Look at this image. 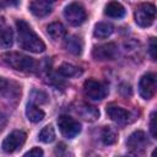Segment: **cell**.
<instances>
[{"label": "cell", "instance_id": "obj_1", "mask_svg": "<svg viewBox=\"0 0 157 157\" xmlns=\"http://www.w3.org/2000/svg\"><path fill=\"white\" fill-rule=\"evenodd\" d=\"M17 31H18V43L20 45L28 52L32 53H42L45 49L44 42L37 36V33L31 28V26L25 20L16 21Z\"/></svg>", "mask_w": 157, "mask_h": 157}, {"label": "cell", "instance_id": "obj_2", "mask_svg": "<svg viewBox=\"0 0 157 157\" xmlns=\"http://www.w3.org/2000/svg\"><path fill=\"white\" fill-rule=\"evenodd\" d=\"M2 59L12 69L23 71V72H32L36 70V66H37V63L33 58L27 56L22 53H17V52L5 53L2 54Z\"/></svg>", "mask_w": 157, "mask_h": 157}, {"label": "cell", "instance_id": "obj_3", "mask_svg": "<svg viewBox=\"0 0 157 157\" xmlns=\"http://www.w3.org/2000/svg\"><path fill=\"white\" fill-rule=\"evenodd\" d=\"M156 18V7L151 2L141 4L135 11V22L140 27H150Z\"/></svg>", "mask_w": 157, "mask_h": 157}, {"label": "cell", "instance_id": "obj_4", "mask_svg": "<svg viewBox=\"0 0 157 157\" xmlns=\"http://www.w3.org/2000/svg\"><path fill=\"white\" fill-rule=\"evenodd\" d=\"M83 91L85 94L93 101H102L108 94V87L103 82L97 81L94 78H88L85 81Z\"/></svg>", "mask_w": 157, "mask_h": 157}, {"label": "cell", "instance_id": "obj_5", "mask_svg": "<svg viewBox=\"0 0 157 157\" xmlns=\"http://www.w3.org/2000/svg\"><path fill=\"white\" fill-rule=\"evenodd\" d=\"M58 126L66 139H74L81 131V124L69 115H60L58 119Z\"/></svg>", "mask_w": 157, "mask_h": 157}, {"label": "cell", "instance_id": "obj_6", "mask_svg": "<svg viewBox=\"0 0 157 157\" xmlns=\"http://www.w3.org/2000/svg\"><path fill=\"white\" fill-rule=\"evenodd\" d=\"M64 16L66 21L72 26H78L83 23L86 20V11L83 6L78 2H71L69 4L64 10Z\"/></svg>", "mask_w": 157, "mask_h": 157}, {"label": "cell", "instance_id": "obj_7", "mask_svg": "<svg viewBox=\"0 0 157 157\" xmlns=\"http://www.w3.org/2000/svg\"><path fill=\"white\" fill-rule=\"evenodd\" d=\"M26 136H27L26 132L22 131V130H15V131H12L11 134H9V135L5 137V140L2 141V145H1L4 152H6V153H12V152L17 151V150L25 144Z\"/></svg>", "mask_w": 157, "mask_h": 157}, {"label": "cell", "instance_id": "obj_8", "mask_svg": "<svg viewBox=\"0 0 157 157\" xmlns=\"http://www.w3.org/2000/svg\"><path fill=\"white\" fill-rule=\"evenodd\" d=\"M156 92V75L153 72L145 74L139 81V93L144 99H151Z\"/></svg>", "mask_w": 157, "mask_h": 157}, {"label": "cell", "instance_id": "obj_9", "mask_svg": "<svg viewBox=\"0 0 157 157\" xmlns=\"http://www.w3.org/2000/svg\"><path fill=\"white\" fill-rule=\"evenodd\" d=\"M118 48L115 43H105L93 48L92 55L96 60H112L117 56Z\"/></svg>", "mask_w": 157, "mask_h": 157}, {"label": "cell", "instance_id": "obj_10", "mask_svg": "<svg viewBox=\"0 0 157 157\" xmlns=\"http://www.w3.org/2000/svg\"><path fill=\"white\" fill-rule=\"evenodd\" d=\"M75 112H76L82 119H85V120H87V121H94V120H97V118L99 117V110H98L96 107H93V105H91V104H88V103H82V102H80L78 104H76Z\"/></svg>", "mask_w": 157, "mask_h": 157}, {"label": "cell", "instance_id": "obj_11", "mask_svg": "<svg viewBox=\"0 0 157 157\" xmlns=\"http://www.w3.org/2000/svg\"><path fill=\"white\" fill-rule=\"evenodd\" d=\"M146 144H147L146 134L141 130L132 132L126 140V146L130 147L132 151H141Z\"/></svg>", "mask_w": 157, "mask_h": 157}, {"label": "cell", "instance_id": "obj_12", "mask_svg": "<svg viewBox=\"0 0 157 157\" xmlns=\"http://www.w3.org/2000/svg\"><path fill=\"white\" fill-rule=\"evenodd\" d=\"M53 4L44 0H36L29 2V10L37 17H44L52 12Z\"/></svg>", "mask_w": 157, "mask_h": 157}, {"label": "cell", "instance_id": "obj_13", "mask_svg": "<svg viewBox=\"0 0 157 157\" xmlns=\"http://www.w3.org/2000/svg\"><path fill=\"white\" fill-rule=\"evenodd\" d=\"M107 114L113 121L118 124H124L129 119V113L124 108L119 105H114V104H110L107 107Z\"/></svg>", "mask_w": 157, "mask_h": 157}, {"label": "cell", "instance_id": "obj_14", "mask_svg": "<svg viewBox=\"0 0 157 157\" xmlns=\"http://www.w3.org/2000/svg\"><path fill=\"white\" fill-rule=\"evenodd\" d=\"M47 33L53 40H59L65 37L66 29L61 22H52L47 26Z\"/></svg>", "mask_w": 157, "mask_h": 157}, {"label": "cell", "instance_id": "obj_15", "mask_svg": "<svg viewBox=\"0 0 157 157\" xmlns=\"http://www.w3.org/2000/svg\"><path fill=\"white\" fill-rule=\"evenodd\" d=\"M104 13L107 16H109V17H113V18H121L125 15V9L120 2L110 1V2H108L105 5Z\"/></svg>", "mask_w": 157, "mask_h": 157}, {"label": "cell", "instance_id": "obj_16", "mask_svg": "<svg viewBox=\"0 0 157 157\" xmlns=\"http://www.w3.org/2000/svg\"><path fill=\"white\" fill-rule=\"evenodd\" d=\"M65 48L67 52H70L74 55H78L82 53L83 49V42L77 36H71L65 40Z\"/></svg>", "mask_w": 157, "mask_h": 157}, {"label": "cell", "instance_id": "obj_17", "mask_svg": "<svg viewBox=\"0 0 157 157\" xmlns=\"http://www.w3.org/2000/svg\"><path fill=\"white\" fill-rule=\"evenodd\" d=\"M26 117L32 123H39L44 118V112L40 108H38L36 104L29 103L27 104V108H26Z\"/></svg>", "mask_w": 157, "mask_h": 157}, {"label": "cell", "instance_id": "obj_18", "mask_svg": "<svg viewBox=\"0 0 157 157\" xmlns=\"http://www.w3.org/2000/svg\"><path fill=\"white\" fill-rule=\"evenodd\" d=\"M114 32V27L112 23H108V22H99L94 26V31H93V34L94 37L97 38H107L109 37L112 33Z\"/></svg>", "mask_w": 157, "mask_h": 157}, {"label": "cell", "instance_id": "obj_19", "mask_svg": "<svg viewBox=\"0 0 157 157\" xmlns=\"http://www.w3.org/2000/svg\"><path fill=\"white\" fill-rule=\"evenodd\" d=\"M13 42V33L10 27L1 26L0 27V47L1 48H10Z\"/></svg>", "mask_w": 157, "mask_h": 157}, {"label": "cell", "instance_id": "obj_20", "mask_svg": "<svg viewBox=\"0 0 157 157\" xmlns=\"http://www.w3.org/2000/svg\"><path fill=\"white\" fill-rule=\"evenodd\" d=\"M101 137H102V141L104 145H113V144H115V141L118 139V132L112 126H104L102 129Z\"/></svg>", "mask_w": 157, "mask_h": 157}, {"label": "cell", "instance_id": "obj_21", "mask_svg": "<svg viewBox=\"0 0 157 157\" xmlns=\"http://www.w3.org/2000/svg\"><path fill=\"white\" fill-rule=\"evenodd\" d=\"M58 72H59L61 76H64V77H74V76L81 75L82 71H81L80 67H77V66H74V65L67 64V63H64V64H61V65L59 66Z\"/></svg>", "mask_w": 157, "mask_h": 157}, {"label": "cell", "instance_id": "obj_22", "mask_svg": "<svg viewBox=\"0 0 157 157\" xmlns=\"http://www.w3.org/2000/svg\"><path fill=\"white\" fill-rule=\"evenodd\" d=\"M38 140L42 141V142H44V144L53 142V141L55 140V130H54V128H53L52 125L44 126V128L40 130L39 135H38Z\"/></svg>", "mask_w": 157, "mask_h": 157}, {"label": "cell", "instance_id": "obj_23", "mask_svg": "<svg viewBox=\"0 0 157 157\" xmlns=\"http://www.w3.org/2000/svg\"><path fill=\"white\" fill-rule=\"evenodd\" d=\"M12 85H13L12 82L7 81V80L4 78V77H0V94H6V96H9V94H11V92H12L13 90H15V91H20L18 87L11 88Z\"/></svg>", "mask_w": 157, "mask_h": 157}, {"label": "cell", "instance_id": "obj_24", "mask_svg": "<svg viewBox=\"0 0 157 157\" xmlns=\"http://www.w3.org/2000/svg\"><path fill=\"white\" fill-rule=\"evenodd\" d=\"M47 94L43 92V91H38V90H34L32 91L31 93V99L34 102V103H45L47 102Z\"/></svg>", "mask_w": 157, "mask_h": 157}, {"label": "cell", "instance_id": "obj_25", "mask_svg": "<svg viewBox=\"0 0 157 157\" xmlns=\"http://www.w3.org/2000/svg\"><path fill=\"white\" fill-rule=\"evenodd\" d=\"M150 132L152 135L153 139L157 137V126H156V112H152L151 113V117H150Z\"/></svg>", "mask_w": 157, "mask_h": 157}, {"label": "cell", "instance_id": "obj_26", "mask_svg": "<svg viewBox=\"0 0 157 157\" xmlns=\"http://www.w3.org/2000/svg\"><path fill=\"white\" fill-rule=\"evenodd\" d=\"M23 157H43V150L39 147H33L23 155Z\"/></svg>", "mask_w": 157, "mask_h": 157}, {"label": "cell", "instance_id": "obj_27", "mask_svg": "<svg viewBox=\"0 0 157 157\" xmlns=\"http://www.w3.org/2000/svg\"><path fill=\"white\" fill-rule=\"evenodd\" d=\"M148 53L152 58V60H156V39L151 38L148 43Z\"/></svg>", "mask_w": 157, "mask_h": 157}, {"label": "cell", "instance_id": "obj_28", "mask_svg": "<svg viewBox=\"0 0 157 157\" xmlns=\"http://www.w3.org/2000/svg\"><path fill=\"white\" fill-rule=\"evenodd\" d=\"M5 124H6V119H5V117H4V115L0 113V131L4 129Z\"/></svg>", "mask_w": 157, "mask_h": 157}, {"label": "cell", "instance_id": "obj_29", "mask_svg": "<svg viewBox=\"0 0 157 157\" xmlns=\"http://www.w3.org/2000/svg\"><path fill=\"white\" fill-rule=\"evenodd\" d=\"M129 157H144V156H142V152L141 151H132L129 155Z\"/></svg>", "mask_w": 157, "mask_h": 157}, {"label": "cell", "instance_id": "obj_30", "mask_svg": "<svg viewBox=\"0 0 157 157\" xmlns=\"http://www.w3.org/2000/svg\"><path fill=\"white\" fill-rule=\"evenodd\" d=\"M4 26V18H0V27Z\"/></svg>", "mask_w": 157, "mask_h": 157}, {"label": "cell", "instance_id": "obj_31", "mask_svg": "<svg viewBox=\"0 0 157 157\" xmlns=\"http://www.w3.org/2000/svg\"><path fill=\"white\" fill-rule=\"evenodd\" d=\"M155 153H156V148L153 150V152H152V157H155Z\"/></svg>", "mask_w": 157, "mask_h": 157}]
</instances>
